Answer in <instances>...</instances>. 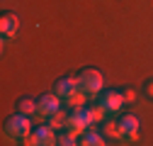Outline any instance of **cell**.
Returning <instances> with one entry per match:
<instances>
[{"mask_svg": "<svg viewBox=\"0 0 153 146\" xmlns=\"http://www.w3.org/2000/svg\"><path fill=\"white\" fill-rule=\"evenodd\" d=\"M25 144H34V146H51V144H59V136H56V129L46 122V124H39L36 129L29 134V139Z\"/></svg>", "mask_w": 153, "mask_h": 146, "instance_id": "obj_3", "label": "cell"}, {"mask_svg": "<svg viewBox=\"0 0 153 146\" xmlns=\"http://www.w3.org/2000/svg\"><path fill=\"white\" fill-rule=\"evenodd\" d=\"M78 136H80V134H75L73 129H66L63 134H59V144H61V146H73V144H80V141H78Z\"/></svg>", "mask_w": 153, "mask_h": 146, "instance_id": "obj_13", "label": "cell"}, {"mask_svg": "<svg viewBox=\"0 0 153 146\" xmlns=\"http://www.w3.org/2000/svg\"><path fill=\"white\" fill-rule=\"evenodd\" d=\"M75 90H80L78 88V76H68V78H61L59 83H56V88H53V93L59 95L61 100H66L68 95H73Z\"/></svg>", "mask_w": 153, "mask_h": 146, "instance_id": "obj_7", "label": "cell"}, {"mask_svg": "<svg viewBox=\"0 0 153 146\" xmlns=\"http://www.w3.org/2000/svg\"><path fill=\"white\" fill-rule=\"evenodd\" d=\"M32 134V124H29V115L20 112V115H15L7 119L5 124V139L10 141H27Z\"/></svg>", "mask_w": 153, "mask_h": 146, "instance_id": "obj_1", "label": "cell"}, {"mask_svg": "<svg viewBox=\"0 0 153 146\" xmlns=\"http://www.w3.org/2000/svg\"><path fill=\"white\" fill-rule=\"evenodd\" d=\"M85 98H88V95L83 93V90H75V93H73V95H68L63 102H66L68 107H85Z\"/></svg>", "mask_w": 153, "mask_h": 146, "instance_id": "obj_12", "label": "cell"}, {"mask_svg": "<svg viewBox=\"0 0 153 146\" xmlns=\"http://www.w3.org/2000/svg\"><path fill=\"white\" fill-rule=\"evenodd\" d=\"M36 105H39V102H36V100H29V98H25L22 102H20V112H25V115H36Z\"/></svg>", "mask_w": 153, "mask_h": 146, "instance_id": "obj_14", "label": "cell"}, {"mask_svg": "<svg viewBox=\"0 0 153 146\" xmlns=\"http://www.w3.org/2000/svg\"><path fill=\"white\" fill-rule=\"evenodd\" d=\"M0 32H3V42L12 39V36L20 32V17L17 15H5L3 20H0Z\"/></svg>", "mask_w": 153, "mask_h": 146, "instance_id": "obj_8", "label": "cell"}, {"mask_svg": "<svg viewBox=\"0 0 153 146\" xmlns=\"http://www.w3.org/2000/svg\"><path fill=\"white\" fill-rule=\"evenodd\" d=\"M146 95L153 98V83H146Z\"/></svg>", "mask_w": 153, "mask_h": 146, "instance_id": "obj_16", "label": "cell"}, {"mask_svg": "<svg viewBox=\"0 0 153 146\" xmlns=\"http://www.w3.org/2000/svg\"><path fill=\"white\" fill-rule=\"evenodd\" d=\"M97 102H100V105L107 110V115H117L119 110L126 105V100H124V93H117V90H105V93H100Z\"/></svg>", "mask_w": 153, "mask_h": 146, "instance_id": "obj_4", "label": "cell"}, {"mask_svg": "<svg viewBox=\"0 0 153 146\" xmlns=\"http://www.w3.org/2000/svg\"><path fill=\"white\" fill-rule=\"evenodd\" d=\"M119 127H122V139L124 144H131V141H136L139 139V119L134 117V115H126L119 119Z\"/></svg>", "mask_w": 153, "mask_h": 146, "instance_id": "obj_6", "label": "cell"}, {"mask_svg": "<svg viewBox=\"0 0 153 146\" xmlns=\"http://www.w3.org/2000/svg\"><path fill=\"white\" fill-rule=\"evenodd\" d=\"M46 122L53 127V129H66V127H68V112H63V110H56L53 115L46 117Z\"/></svg>", "mask_w": 153, "mask_h": 146, "instance_id": "obj_9", "label": "cell"}, {"mask_svg": "<svg viewBox=\"0 0 153 146\" xmlns=\"http://www.w3.org/2000/svg\"><path fill=\"white\" fill-rule=\"evenodd\" d=\"M124 100L126 102H134V100H136V93H134V90H124Z\"/></svg>", "mask_w": 153, "mask_h": 146, "instance_id": "obj_15", "label": "cell"}, {"mask_svg": "<svg viewBox=\"0 0 153 146\" xmlns=\"http://www.w3.org/2000/svg\"><path fill=\"white\" fill-rule=\"evenodd\" d=\"M36 102H39V105H36V115L46 119L49 115H53V112H56V110H61V102H63V100L56 95V93H49V95L39 98Z\"/></svg>", "mask_w": 153, "mask_h": 146, "instance_id": "obj_5", "label": "cell"}, {"mask_svg": "<svg viewBox=\"0 0 153 146\" xmlns=\"http://www.w3.org/2000/svg\"><path fill=\"white\" fill-rule=\"evenodd\" d=\"M102 129H105V134L107 136H114V139H122V127H119V122H114V119H105L102 122Z\"/></svg>", "mask_w": 153, "mask_h": 146, "instance_id": "obj_10", "label": "cell"}, {"mask_svg": "<svg viewBox=\"0 0 153 146\" xmlns=\"http://www.w3.org/2000/svg\"><path fill=\"white\" fill-rule=\"evenodd\" d=\"M80 144H85V146H102V144H105V136L97 134V132H92V129H88V132L83 134V141H80Z\"/></svg>", "mask_w": 153, "mask_h": 146, "instance_id": "obj_11", "label": "cell"}, {"mask_svg": "<svg viewBox=\"0 0 153 146\" xmlns=\"http://www.w3.org/2000/svg\"><path fill=\"white\" fill-rule=\"evenodd\" d=\"M102 85H105L102 73H100V71H95V68H85L80 76H78V88L83 90L88 98L100 95V93H102Z\"/></svg>", "mask_w": 153, "mask_h": 146, "instance_id": "obj_2", "label": "cell"}]
</instances>
